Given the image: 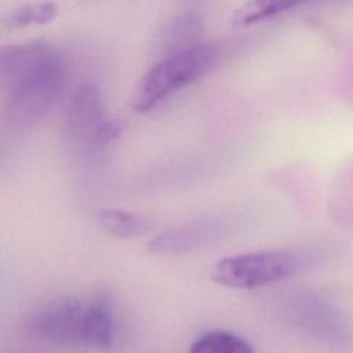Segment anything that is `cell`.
Returning a JSON list of instances; mask_svg holds the SVG:
<instances>
[{
	"label": "cell",
	"mask_w": 353,
	"mask_h": 353,
	"mask_svg": "<svg viewBox=\"0 0 353 353\" xmlns=\"http://www.w3.org/2000/svg\"><path fill=\"white\" fill-rule=\"evenodd\" d=\"M0 80L7 94V114L19 128L40 121L61 95L65 63L55 46L33 41L3 47Z\"/></svg>",
	"instance_id": "obj_1"
},
{
	"label": "cell",
	"mask_w": 353,
	"mask_h": 353,
	"mask_svg": "<svg viewBox=\"0 0 353 353\" xmlns=\"http://www.w3.org/2000/svg\"><path fill=\"white\" fill-rule=\"evenodd\" d=\"M218 48L199 43L190 48L164 55L138 83L131 99L137 113H146L172 92L199 80L216 62Z\"/></svg>",
	"instance_id": "obj_2"
},
{
	"label": "cell",
	"mask_w": 353,
	"mask_h": 353,
	"mask_svg": "<svg viewBox=\"0 0 353 353\" xmlns=\"http://www.w3.org/2000/svg\"><path fill=\"white\" fill-rule=\"evenodd\" d=\"M299 265V256L291 251H255L219 259L212 266L211 279L230 290H255L288 279Z\"/></svg>",
	"instance_id": "obj_3"
},
{
	"label": "cell",
	"mask_w": 353,
	"mask_h": 353,
	"mask_svg": "<svg viewBox=\"0 0 353 353\" xmlns=\"http://www.w3.org/2000/svg\"><path fill=\"white\" fill-rule=\"evenodd\" d=\"M65 128L68 139L87 152H98L120 132L116 120L108 116L102 92L94 83L76 87L66 109Z\"/></svg>",
	"instance_id": "obj_4"
},
{
	"label": "cell",
	"mask_w": 353,
	"mask_h": 353,
	"mask_svg": "<svg viewBox=\"0 0 353 353\" xmlns=\"http://www.w3.org/2000/svg\"><path fill=\"white\" fill-rule=\"evenodd\" d=\"M84 310L85 301L73 295H58L33 310L25 330L41 342L81 346Z\"/></svg>",
	"instance_id": "obj_5"
},
{
	"label": "cell",
	"mask_w": 353,
	"mask_h": 353,
	"mask_svg": "<svg viewBox=\"0 0 353 353\" xmlns=\"http://www.w3.org/2000/svg\"><path fill=\"white\" fill-rule=\"evenodd\" d=\"M116 341V312L109 291L101 290L85 301L81 346L109 352Z\"/></svg>",
	"instance_id": "obj_6"
},
{
	"label": "cell",
	"mask_w": 353,
	"mask_h": 353,
	"mask_svg": "<svg viewBox=\"0 0 353 353\" xmlns=\"http://www.w3.org/2000/svg\"><path fill=\"white\" fill-rule=\"evenodd\" d=\"M218 225L214 221H199L186 226H176L153 237L148 250L153 254L176 255L196 250L214 239Z\"/></svg>",
	"instance_id": "obj_7"
},
{
	"label": "cell",
	"mask_w": 353,
	"mask_h": 353,
	"mask_svg": "<svg viewBox=\"0 0 353 353\" xmlns=\"http://www.w3.org/2000/svg\"><path fill=\"white\" fill-rule=\"evenodd\" d=\"M101 229L116 239H132L146 234L152 228V221L141 214L119 208H103L97 212Z\"/></svg>",
	"instance_id": "obj_8"
},
{
	"label": "cell",
	"mask_w": 353,
	"mask_h": 353,
	"mask_svg": "<svg viewBox=\"0 0 353 353\" xmlns=\"http://www.w3.org/2000/svg\"><path fill=\"white\" fill-rule=\"evenodd\" d=\"M201 32L200 19L194 14H185L172 21L164 30L160 46L161 51L168 55L186 48H190L197 43Z\"/></svg>",
	"instance_id": "obj_9"
},
{
	"label": "cell",
	"mask_w": 353,
	"mask_h": 353,
	"mask_svg": "<svg viewBox=\"0 0 353 353\" xmlns=\"http://www.w3.org/2000/svg\"><path fill=\"white\" fill-rule=\"evenodd\" d=\"M189 353H255V352L244 338L225 330H211L201 334L190 345Z\"/></svg>",
	"instance_id": "obj_10"
},
{
	"label": "cell",
	"mask_w": 353,
	"mask_h": 353,
	"mask_svg": "<svg viewBox=\"0 0 353 353\" xmlns=\"http://www.w3.org/2000/svg\"><path fill=\"white\" fill-rule=\"evenodd\" d=\"M305 1L307 0H245L237 8L233 21L237 25H250Z\"/></svg>",
	"instance_id": "obj_11"
},
{
	"label": "cell",
	"mask_w": 353,
	"mask_h": 353,
	"mask_svg": "<svg viewBox=\"0 0 353 353\" xmlns=\"http://www.w3.org/2000/svg\"><path fill=\"white\" fill-rule=\"evenodd\" d=\"M58 14V6L52 1H36L22 4L10 11L4 19L10 28H26L33 25H46Z\"/></svg>",
	"instance_id": "obj_12"
}]
</instances>
